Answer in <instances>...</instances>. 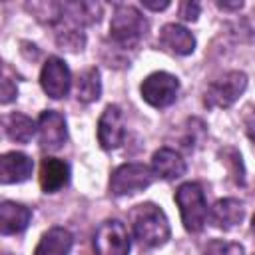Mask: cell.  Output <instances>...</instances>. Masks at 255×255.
Returning a JSON list of instances; mask_svg holds the SVG:
<instances>
[{
	"instance_id": "obj_10",
	"label": "cell",
	"mask_w": 255,
	"mask_h": 255,
	"mask_svg": "<svg viewBox=\"0 0 255 255\" xmlns=\"http://www.w3.org/2000/svg\"><path fill=\"white\" fill-rule=\"evenodd\" d=\"M126 124L124 114L118 106H108L98 120V141L104 149H116L124 143Z\"/></svg>"
},
{
	"instance_id": "obj_27",
	"label": "cell",
	"mask_w": 255,
	"mask_h": 255,
	"mask_svg": "<svg viewBox=\"0 0 255 255\" xmlns=\"http://www.w3.org/2000/svg\"><path fill=\"white\" fill-rule=\"evenodd\" d=\"M217 6L221 10H239L243 6V2L241 0H235V2H217Z\"/></svg>"
},
{
	"instance_id": "obj_18",
	"label": "cell",
	"mask_w": 255,
	"mask_h": 255,
	"mask_svg": "<svg viewBox=\"0 0 255 255\" xmlns=\"http://www.w3.org/2000/svg\"><path fill=\"white\" fill-rule=\"evenodd\" d=\"M56 26H58L56 28L58 30L56 32V42H58L60 48H66L70 52H78V50H82L86 46V36L82 32L80 24H76L74 20H70V18H66L62 14V18H60V22Z\"/></svg>"
},
{
	"instance_id": "obj_9",
	"label": "cell",
	"mask_w": 255,
	"mask_h": 255,
	"mask_svg": "<svg viewBox=\"0 0 255 255\" xmlns=\"http://www.w3.org/2000/svg\"><path fill=\"white\" fill-rule=\"evenodd\" d=\"M38 139L42 149L58 151L68 139V126L60 112L46 110L38 118Z\"/></svg>"
},
{
	"instance_id": "obj_15",
	"label": "cell",
	"mask_w": 255,
	"mask_h": 255,
	"mask_svg": "<svg viewBox=\"0 0 255 255\" xmlns=\"http://www.w3.org/2000/svg\"><path fill=\"white\" fill-rule=\"evenodd\" d=\"M151 169L161 179H179L185 173V159L171 147H159L151 157Z\"/></svg>"
},
{
	"instance_id": "obj_28",
	"label": "cell",
	"mask_w": 255,
	"mask_h": 255,
	"mask_svg": "<svg viewBox=\"0 0 255 255\" xmlns=\"http://www.w3.org/2000/svg\"><path fill=\"white\" fill-rule=\"evenodd\" d=\"M251 233L255 235V213H253V219H251Z\"/></svg>"
},
{
	"instance_id": "obj_14",
	"label": "cell",
	"mask_w": 255,
	"mask_h": 255,
	"mask_svg": "<svg viewBox=\"0 0 255 255\" xmlns=\"http://www.w3.org/2000/svg\"><path fill=\"white\" fill-rule=\"evenodd\" d=\"M159 44L177 56H189L195 50V36L181 24H165L159 32Z\"/></svg>"
},
{
	"instance_id": "obj_3",
	"label": "cell",
	"mask_w": 255,
	"mask_h": 255,
	"mask_svg": "<svg viewBox=\"0 0 255 255\" xmlns=\"http://www.w3.org/2000/svg\"><path fill=\"white\" fill-rule=\"evenodd\" d=\"M147 32V20L129 4H120L110 22V36L120 48H135Z\"/></svg>"
},
{
	"instance_id": "obj_12",
	"label": "cell",
	"mask_w": 255,
	"mask_h": 255,
	"mask_svg": "<svg viewBox=\"0 0 255 255\" xmlns=\"http://www.w3.org/2000/svg\"><path fill=\"white\" fill-rule=\"evenodd\" d=\"M40 187L46 193H56L70 181V165L60 157H44L40 163Z\"/></svg>"
},
{
	"instance_id": "obj_22",
	"label": "cell",
	"mask_w": 255,
	"mask_h": 255,
	"mask_svg": "<svg viewBox=\"0 0 255 255\" xmlns=\"http://www.w3.org/2000/svg\"><path fill=\"white\" fill-rule=\"evenodd\" d=\"M203 255H245V249L241 243H235V241L211 239L203 247Z\"/></svg>"
},
{
	"instance_id": "obj_16",
	"label": "cell",
	"mask_w": 255,
	"mask_h": 255,
	"mask_svg": "<svg viewBox=\"0 0 255 255\" xmlns=\"http://www.w3.org/2000/svg\"><path fill=\"white\" fill-rule=\"evenodd\" d=\"M32 219V211L16 201H2L0 205V231L4 235L22 233Z\"/></svg>"
},
{
	"instance_id": "obj_8",
	"label": "cell",
	"mask_w": 255,
	"mask_h": 255,
	"mask_svg": "<svg viewBox=\"0 0 255 255\" xmlns=\"http://www.w3.org/2000/svg\"><path fill=\"white\" fill-rule=\"evenodd\" d=\"M40 86L46 92V96H50L52 100H60L68 96L72 88V74L68 64L58 56H50L42 66Z\"/></svg>"
},
{
	"instance_id": "obj_17",
	"label": "cell",
	"mask_w": 255,
	"mask_h": 255,
	"mask_svg": "<svg viewBox=\"0 0 255 255\" xmlns=\"http://www.w3.org/2000/svg\"><path fill=\"white\" fill-rule=\"evenodd\" d=\"M74 235L66 227H52L40 237L34 255H70Z\"/></svg>"
},
{
	"instance_id": "obj_24",
	"label": "cell",
	"mask_w": 255,
	"mask_h": 255,
	"mask_svg": "<svg viewBox=\"0 0 255 255\" xmlns=\"http://www.w3.org/2000/svg\"><path fill=\"white\" fill-rule=\"evenodd\" d=\"M16 96H18L16 86H14L8 78H4V80H2V88H0V102H2V104H10Z\"/></svg>"
},
{
	"instance_id": "obj_19",
	"label": "cell",
	"mask_w": 255,
	"mask_h": 255,
	"mask_svg": "<svg viewBox=\"0 0 255 255\" xmlns=\"http://www.w3.org/2000/svg\"><path fill=\"white\" fill-rule=\"evenodd\" d=\"M6 135L16 141V143H28L34 133L38 131V122H34L32 118H28L26 114H20V112H14L6 118Z\"/></svg>"
},
{
	"instance_id": "obj_5",
	"label": "cell",
	"mask_w": 255,
	"mask_h": 255,
	"mask_svg": "<svg viewBox=\"0 0 255 255\" xmlns=\"http://www.w3.org/2000/svg\"><path fill=\"white\" fill-rule=\"evenodd\" d=\"M247 88V76L239 70L227 72L215 82L209 84L205 92V106L207 108H231L245 92Z\"/></svg>"
},
{
	"instance_id": "obj_26",
	"label": "cell",
	"mask_w": 255,
	"mask_h": 255,
	"mask_svg": "<svg viewBox=\"0 0 255 255\" xmlns=\"http://www.w3.org/2000/svg\"><path fill=\"white\" fill-rule=\"evenodd\" d=\"M141 6H143V8H149V10H165V8L169 6V2H167V0H163V2H149V0H141Z\"/></svg>"
},
{
	"instance_id": "obj_23",
	"label": "cell",
	"mask_w": 255,
	"mask_h": 255,
	"mask_svg": "<svg viewBox=\"0 0 255 255\" xmlns=\"http://www.w3.org/2000/svg\"><path fill=\"white\" fill-rule=\"evenodd\" d=\"M201 12V6L199 2H193V0H185L179 4V16L185 20V22H195L197 16Z\"/></svg>"
},
{
	"instance_id": "obj_20",
	"label": "cell",
	"mask_w": 255,
	"mask_h": 255,
	"mask_svg": "<svg viewBox=\"0 0 255 255\" xmlns=\"http://www.w3.org/2000/svg\"><path fill=\"white\" fill-rule=\"evenodd\" d=\"M62 14L80 26L94 24L102 16V4L98 2H66L62 4Z\"/></svg>"
},
{
	"instance_id": "obj_13",
	"label": "cell",
	"mask_w": 255,
	"mask_h": 255,
	"mask_svg": "<svg viewBox=\"0 0 255 255\" xmlns=\"http://www.w3.org/2000/svg\"><path fill=\"white\" fill-rule=\"evenodd\" d=\"M34 163L22 151H8L0 157V181L2 183H22L32 175Z\"/></svg>"
},
{
	"instance_id": "obj_7",
	"label": "cell",
	"mask_w": 255,
	"mask_h": 255,
	"mask_svg": "<svg viewBox=\"0 0 255 255\" xmlns=\"http://www.w3.org/2000/svg\"><path fill=\"white\" fill-rule=\"evenodd\" d=\"M129 233L128 227L118 219L104 221L94 235L96 255H128L129 253Z\"/></svg>"
},
{
	"instance_id": "obj_2",
	"label": "cell",
	"mask_w": 255,
	"mask_h": 255,
	"mask_svg": "<svg viewBox=\"0 0 255 255\" xmlns=\"http://www.w3.org/2000/svg\"><path fill=\"white\" fill-rule=\"evenodd\" d=\"M175 203L179 207L183 227L189 233H199L209 219V207L201 185L195 181L181 183L175 191Z\"/></svg>"
},
{
	"instance_id": "obj_6",
	"label": "cell",
	"mask_w": 255,
	"mask_h": 255,
	"mask_svg": "<svg viewBox=\"0 0 255 255\" xmlns=\"http://www.w3.org/2000/svg\"><path fill=\"white\" fill-rule=\"evenodd\" d=\"M141 98L153 108H167L179 94V80L169 72H153L139 86Z\"/></svg>"
},
{
	"instance_id": "obj_11",
	"label": "cell",
	"mask_w": 255,
	"mask_h": 255,
	"mask_svg": "<svg viewBox=\"0 0 255 255\" xmlns=\"http://www.w3.org/2000/svg\"><path fill=\"white\" fill-rule=\"evenodd\" d=\"M245 217V207L239 199L235 197H223L217 199L213 203V207L209 209V221L213 227L229 231L233 227H237Z\"/></svg>"
},
{
	"instance_id": "obj_1",
	"label": "cell",
	"mask_w": 255,
	"mask_h": 255,
	"mask_svg": "<svg viewBox=\"0 0 255 255\" xmlns=\"http://www.w3.org/2000/svg\"><path fill=\"white\" fill-rule=\"evenodd\" d=\"M131 231L143 249H155L169 239V221L155 203H141L131 211Z\"/></svg>"
},
{
	"instance_id": "obj_4",
	"label": "cell",
	"mask_w": 255,
	"mask_h": 255,
	"mask_svg": "<svg viewBox=\"0 0 255 255\" xmlns=\"http://www.w3.org/2000/svg\"><path fill=\"white\" fill-rule=\"evenodd\" d=\"M155 173L145 163H124L116 167L110 175V191L114 195H133L147 189L153 181Z\"/></svg>"
},
{
	"instance_id": "obj_29",
	"label": "cell",
	"mask_w": 255,
	"mask_h": 255,
	"mask_svg": "<svg viewBox=\"0 0 255 255\" xmlns=\"http://www.w3.org/2000/svg\"><path fill=\"white\" fill-rule=\"evenodd\" d=\"M6 255H10V253H6Z\"/></svg>"
},
{
	"instance_id": "obj_21",
	"label": "cell",
	"mask_w": 255,
	"mask_h": 255,
	"mask_svg": "<svg viewBox=\"0 0 255 255\" xmlns=\"http://www.w3.org/2000/svg\"><path fill=\"white\" fill-rule=\"evenodd\" d=\"M102 94V80H100V72L98 68H88L80 74L78 82H76V96L80 102L84 104H92L100 98Z\"/></svg>"
},
{
	"instance_id": "obj_25",
	"label": "cell",
	"mask_w": 255,
	"mask_h": 255,
	"mask_svg": "<svg viewBox=\"0 0 255 255\" xmlns=\"http://www.w3.org/2000/svg\"><path fill=\"white\" fill-rule=\"evenodd\" d=\"M245 129H247V135L251 137V141H255V112H251L245 120Z\"/></svg>"
}]
</instances>
